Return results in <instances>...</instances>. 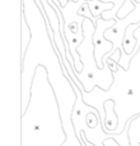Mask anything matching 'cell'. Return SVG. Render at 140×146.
Here are the masks:
<instances>
[{
  "label": "cell",
  "instance_id": "obj_4",
  "mask_svg": "<svg viewBox=\"0 0 140 146\" xmlns=\"http://www.w3.org/2000/svg\"><path fill=\"white\" fill-rule=\"evenodd\" d=\"M84 1H89V0H84Z\"/></svg>",
  "mask_w": 140,
  "mask_h": 146
},
{
  "label": "cell",
  "instance_id": "obj_3",
  "mask_svg": "<svg viewBox=\"0 0 140 146\" xmlns=\"http://www.w3.org/2000/svg\"><path fill=\"white\" fill-rule=\"evenodd\" d=\"M77 13H78V15H79V17H82V18H88V19H90V21H92L93 23H94V22H97V19H96V18L93 17L92 12H90L89 3H88V1H84V3H82Z\"/></svg>",
  "mask_w": 140,
  "mask_h": 146
},
{
  "label": "cell",
  "instance_id": "obj_2",
  "mask_svg": "<svg viewBox=\"0 0 140 146\" xmlns=\"http://www.w3.org/2000/svg\"><path fill=\"white\" fill-rule=\"evenodd\" d=\"M89 8H90V12H92L93 17L97 19L99 18L101 15L103 14L107 10H112L115 8L112 1H98V0H89Z\"/></svg>",
  "mask_w": 140,
  "mask_h": 146
},
{
  "label": "cell",
  "instance_id": "obj_1",
  "mask_svg": "<svg viewBox=\"0 0 140 146\" xmlns=\"http://www.w3.org/2000/svg\"><path fill=\"white\" fill-rule=\"evenodd\" d=\"M116 23V19L113 21H105L102 17L97 18V22H96V31L93 33V44H94V59L97 62L98 68H103L105 64H103L102 59L106 55L111 53V50L115 49V45L111 44L107 38L105 37V31L108 28H112Z\"/></svg>",
  "mask_w": 140,
  "mask_h": 146
}]
</instances>
